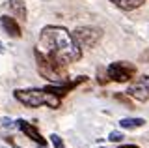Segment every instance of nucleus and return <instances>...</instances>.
Returning <instances> with one entry per match:
<instances>
[{"instance_id":"nucleus-1","label":"nucleus","mask_w":149,"mask_h":148,"mask_svg":"<svg viewBox=\"0 0 149 148\" xmlns=\"http://www.w3.org/2000/svg\"><path fill=\"white\" fill-rule=\"evenodd\" d=\"M39 43L41 47H45L49 54H54L65 64L77 62L82 58V49L74 41L73 34H69L62 26H45L41 30Z\"/></svg>"},{"instance_id":"nucleus-7","label":"nucleus","mask_w":149,"mask_h":148,"mask_svg":"<svg viewBox=\"0 0 149 148\" xmlns=\"http://www.w3.org/2000/svg\"><path fill=\"white\" fill-rule=\"evenodd\" d=\"M0 25H2V28L6 30L11 38H21V26L17 25V21L13 19V17H8V15L0 17Z\"/></svg>"},{"instance_id":"nucleus-10","label":"nucleus","mask_w":149,"mask_h":148,"mask_svg":"<svg viewBox=\"0 0 149 148\" xmlns=\"http://www.w3.org/2000/svg\"><path fill=\"white\" fill-rule=\"evenodd\" d=\"M143 124H146V120H143V118H123V120H119V126L125 128V129L142 128Z\"/></svg>"},{"instance_id":"nucleus-9","label":"nucleus","mask_w":149,"mask_h":148,"mask_svg":"<svg viewBox=\"0 0 149 148\" xmlns=\"http://www.w3.org/2000/svg\"><path fill=\"white\" fill-rule=\"evenodd\" d=\"M114 6H118L119 10H125V11H132L136 10V8L143 6L146 4V0H110Z\"/></svg>"},{"instance_id":"nucleus-13","label":"nucleus","mask_w":149,"mask_h":148,"mask_svg":"<svg viewBox=\"0 0 149 148\" xmlns=\"http://www.w3.org/2000/svg\"><path fill=\"white\" fill-rule=\"evenodd\" d=\"M106 77H108V75H104V73L99 71V77H97V81H99L101 85H106V82H108V79H106Z\"/></svg>"},{"instance_id":"nucleus-3","label":"nucleus","mask_w":149,"mask_h":148,"mask_svg":"<svg viewBox=\"0 0 149 148\" xmlns=\"http://www.w3.org/2000/svg\"><path fill=\"white\" fill-rule=\"evenodd\" d=\"M106 75H108V81L129 82L136 75V66H132V64H129V62H114L106 69Z\"/></svg>"},{"instance_id":"nucleus-6","label":"nucleus","mask_w":149,"mask_h":148,"mask_svg":"<svg viewBox=\"0 0 149 148\" xmlns=\"http://www.w3.org/2000/svg\"><path fill=\"white\" fill-rule=\"evenodd\" d=\"M17 126H19V129H21L22 133H24L26 137H30L34 142H37L41 148H47L45 146V139L41 137V133L37 131V128L36 126H32L30 122H24V120H17Z\"/></svg>"},{"instance_id":"nucleus-4","label":"nucleus","mask_w":149,"mask_h":148,"mask_svg":"<svg viewBox=\"0 0 149 148\" xmlns=\"http://www.w3.org/2000/svg\"><path fill=\"white\" fill-rule=\"evenodd\" d=\"M74 41L78 43V47H95L97 41L101 39V30L93 28V26H84V28H77L73 34Z\"/></svg>"},{"instance_id":"nucleus-14","label":"nucleus","mask_w":149,"mask_h":148,"mask_svg":"<svg viewBox=\"0 0 149 148\" xmlns=\"http://www.w3.org/2000/svg\"><path fill=\"white\" fill-rule=\"evenodd\" d=\"M121 148H138V146H134V144H127V146H121Z\"/></svg>"},{"instance_id":"nucleus-12","label":"nucleus","mask_w":149,"mask_h":148,"mask_svg":"<svg viewBox=\"0 0 149 148\" xmlns=\"http://www.w3.org/2000/svg\"><path fill=\"white\" fill-rule=\"evenodd\" d=\"M121 139H123V135H121L119 131H112L110 135H108V141H110V142H119Z\"/></svg>"},{"instance_id":"nucleus-11","label":"nucleus","mask_w":149,"mask_h":148,"mask_svg":"<svg viewBox=\"0 0 149 148\" xmlns=\"http://www.w3.org/2000/svg\"><path fill=\"white\" fill-rule=\"evenodd\" d=\"M50 141H52V146L54 148H63V141L58 135H50Z\"/></svg>"},{"instance_id":"nucleus-2","label":"nucleus","mask_w":149,"mask_h":148,"mask_svg":"<svg viewBox=\"0 0 149 148\" xmlns=\"http://www.w3.org/2000/svg\"><path fill=\"white\" fill-rule=\"evenodd\" d=\"M15 99H19L21 103L28 105V107H41V105H49L50 109L60 107V98L49 94L47 90H39V88L15 90Z\"/></svg>"},{"instance_id":"nucleus-5","label":"nucleus","mask_w":149,"mask_h":148,"mask_svg":"<svg viewBox=\"0 0 149 148\" xmlns=\"http://www.w3.org/2000/svg\"><path fill=\"white\" fill-rule=\"evenodd\" d=\"M127 96L138 101H147L149 99V75H143L134 82H130L127 88Z\"/></svg>"},{"instance_id":"nucleus-8","label":"nucleus","mask_w":149,"mask_h":148,"mask_svg":"<svg viewBox=\"0 0 149 148\" xmlns=\"http://www.w3.org/2000/svg\"><path fill=\"white\" fill-rule=\"evenodd\" d=\"M8 8L11 11L13 17L21 21H26V6H24V0H8Z\"/></svg>"}]
</instances>
